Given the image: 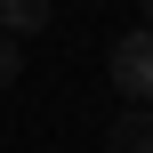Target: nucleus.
<instances>
[{
  "mask_svg": "<svg viewBox=\"0 0 153 153\" xmlns=\"http://www.w3.org/2000/svg\"><path fill=\"white\" fill-rule=\"evenodd\" d=\"M113 89L129 97V105H153V32H121L113 40Z\"/></svg>",
  "mask_w": 153,
  "mask_h": 153,
  "instance_id": "nucleus-1",
  "label": "nucleus"
},
{
  "mask_svg": "<svg viewBox=\"0 0 153 153\" xmlns=\"http://www.w3.org/2000/svg\"><path fill=\"white\" fill-rule=\"evenodd\" d=\"M48 16H56V0H0V32H8V40L48 32Z\"/></svg>",
  "mask_w": 153,
  "mask_h": 153,
  "instance_id": "nucleus-2",
  "label": "nucleus"
},
{
  "mask_svg": "<svg viewBox=\"0 0 153 153\" xmlns=\"http://www.w3.org/2000/svg\"><path fill=\"white\" fill-rule=\"evenodd\" d=\"M145 129H153V113H121V121H113V137H105V145H113V153H129V145H137V137H145Z\"/></svg>",
  "mask_w": 153,
  "mask_h": 153,
  "instance_id": "nucleus-3",
  "label": "nucleus"
},
{
  "mask_svg": "<svg viewBox=\"0 0 153 153\" xmlns=\"http://www.w3.org/2000/svg\"><path fill=\"white\" fill-rule=\"evenodd\" d=\"M16 73H24V48H16V40H8V32H0V89H8V81H16Z\"/></svg>",
  "mask_w": 153,
  "mask_h": 153,
  "instance_id": "nucleus-4",
  "label": "nucleus"
},
{
  "mask_svg": "<svg viewBox=\"0 0 153 153\" xmlns=\"http://www.w3.org/2000/svg\"><path fill=\"white\" fill-rule=\"evenodd\" d=\"M129 153H153V129H145V137H137V145H129Z\"/></svg>",
  "mask_w": 153,
  "mask_h": 153,
  "instance_id": "nucleus-5",
  "label": "nucleus"
},
{
  "mask_svg": "<svg viewBox=\"0 0 153 153\" xmlns=\"http://www.w3.org/2000/svg\"><path fill=\"white\" fill-rule=\"evenodd\" d=\"M137 8H145V32H153V0H137Z\"/></svg>",
  "mask_w": 153,
  "mask_h": 153,
  "instance_id": "nucleus-6",
  "label": "nucleus"
}]
</instances>
